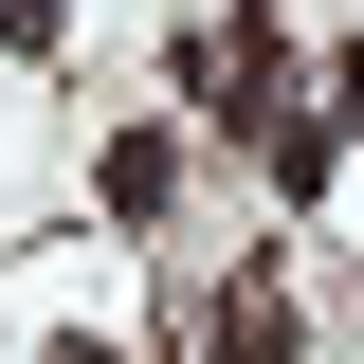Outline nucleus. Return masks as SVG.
I'll return each instance as SVG.
<instances>
[{"label":"nucleus","instance_id":"1","mask_svg":"<svg viewBox=\"0 0 364 364\" xmlns=\"http://www.w3.org/2000/svg\"><path fill=\"white\" fill-rule=\"evenodd\" d=\"M291 346H310V310H291L273 273H237L219 310H200V364H291Z\"/></svg>","mask_w":364,"mask_h":364},{"label":"nucleus","instance_id":"2","mask_svg":"<svg viewBox=\"0 0 364 364\" xmlns=\"http://www.w3.org/2000/svg\"><path fill=\"white\" fill-rule=\"evenodd\" d=\"M91 200H109V219L146 237V219L182 200V146H164V128H109V164H91Z\"/></svg>","mask_w":364,"mask_h":364},{"label":"nucleus","instance_id":"3","mask_svg":"<svg viewBox=\"0 0 364 364\" xmlns=\"http://www.w3.org/2000/svg\"><path fill=\"white\" fill-rule=\"evenodd\" d=\"M0 55H55V0H0Z\"/></svg>","mask_w":364,"mask_h":364}]
</instances>
